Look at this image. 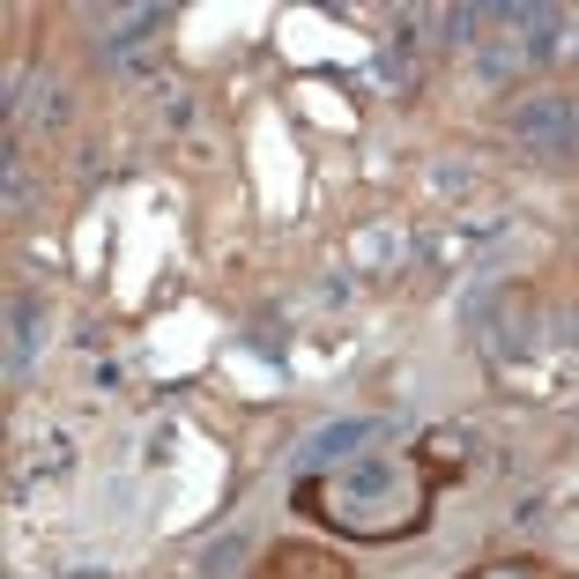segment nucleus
<instances>
[{
	"label": "nucleus",
	"mask_w": 579,
	"mask_h": 579,
	"mask_svg": "<svg viewBox=\"0 0 579 579\" xmlns=\"http://www.w3.org/2000/svg\"><path fill=\"white\" fill-rule=\"evenodd\" d=\"M513 134H520L528 149H542L550 164H565V157L579 149V104L572 97H535V104L513 112Z\"/></svg>",
	"instance_id": "1"
},
{
	"label": "nucleus",
	"mask_w": 579,
	"mask_h": 579,
	"mask_svg": "<svg viewBox=\"0 0 579 579\" xmlns=\"http://www.w3.org/2000/svg\"><path fill=\"white\" fill-rule=\"evenodd\" d=\"M252 579H357V572H349V557H334L320 542H275L252 565Z\"/></svg>",
	"instance_id": "2"
}]
</instances>
